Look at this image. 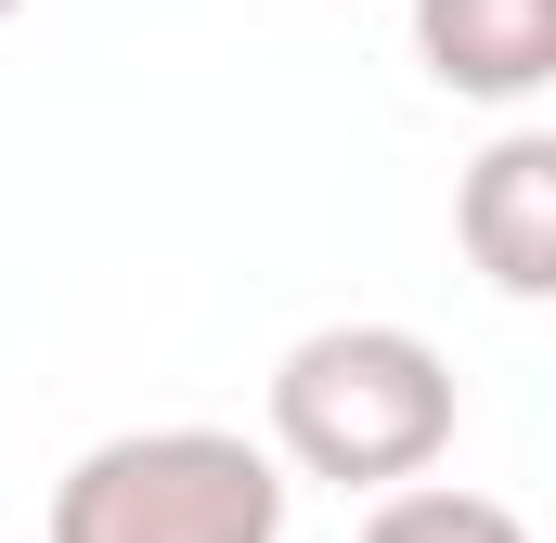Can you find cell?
Returning <instances> with one entry per match:
<instances>
[{"label": "cell", "instance_id": "277c9868", "mask_svg": "<svg viewBox=\"0 0 556 543\" xmlns=\"http://www.w3.org/2000/svg\"><path fill=\"white\" fill-rule=\"evenodd\" d=\"M415 52L453 104L556 91V0H415Z\"/></svg>", "mask_w": 556, "mask_h": 543}, {"label": "cell", "instance_id": "3957f363", "mask_svg": "<svg viewBox=\"0 0 556 543\" xmlns=\"http://www.w3.org/2000/svg\"><path fill=\"white\" fill-rule=\"evenodd\" d=\"M453 233H466V260L492 272L505 298H556V142L544 130H505L479 168H466Z\"/></svg>", "mask_w": 556, "mask_h": 543}, {"label": "cell", "instance_id": "6da1fadb", "mask_svg": "<svg viewBox=\"0 0 556 543\" xmlns=\"http://www.w3.org/2000/svg\"><path fill=\"white\" fill-rule=\"evenodd\" d=\"M453 363L415 324H311L273 363V453L285 479H337V492H415L453 453Z\"/></svg>", "mask_w": 556, "mask_h": 543}, {"label": "cell", "instance_id": "5b68a950", "mask_svg": "<svg viewBox=\"0 0 556 543\" xmlns=\"http://www.w3.org/2000/svg\"><path fill=\"white\" fill-rule=\"evenodd\" d=\"M363 543H531V518H518V505H492V492L415 479V492H376Z\"/></svg>", "mask_w": 556, "mask_h": 543}, {"label": "cell", "instance_id": "8992f818", "mask_svg": "<svg viewBox=\"0 0 556 543\" xmlns=\"http://www.w3.org/2000/svg\"><path fill=\"white\" fill-rule=\"evenodd\" d=\"M13 13H26V0H0V26H13Z\"/></svg>", "mask_w": 556, "mask_h": 543}, {"label": "cell", "instance_id": "7a4b0ae2", "mask_svg": "<svg viewBox=\"0 0 556 543\" xmlns=\"http://www.w3.org/2000/svg\"><path fill=\"white\" fill-rule=\"evenodd\" d=\"M285 492L247 427H117L52 479V543H285Z\"/></svg>", "mask_w": 556, "mask_h": 543}]
</instances>
